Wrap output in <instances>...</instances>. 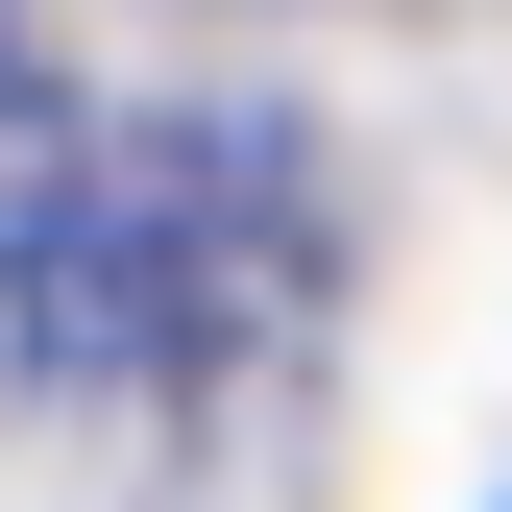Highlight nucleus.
<instances>
[{"label":"nucleus","mask_w":512,"mask_h":512,"mask_svg":"<svg viewBox=\"0 0 512 512\" xmlns=\"http://www.w3.org/2000/svg\"><path fill=\"white\" fill-rule=\"evenodd\" d=\"M317 342V196H293V122H147V147L98 171V220H74V269L25 293V366L49 391H196V366H269Z\"/></svg>","instance_id":"f257e3e1"},{"label":"nucleus","mask_w":512,"mask_h":512,"mask_svg":"<svg viewBox=\"0 0 512 512\" xmlns=\"http://www.w3.org/2000/svg\"><path fill=\"white\" fill-rule=\"evenodd\" d=\"M98 171H122V122H74V74H49V49L0 25V317H25L49 269H74V220H98Z\"/></svg>","instance_id":"f03ea898"}]
</instances>
